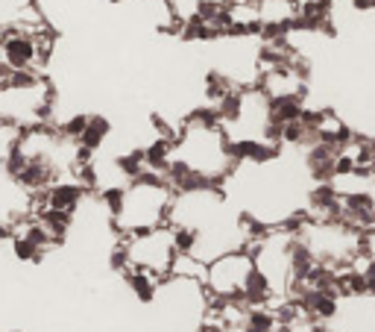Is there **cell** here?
Instances as JSON below:
<instances>
[{"mask_svg": "<svg viewBox=\"0 0 375 332\" xmlns=\"http://www.w3.org/2000/svg\"><path fill=\"white\" fill-rule=\"evenodd\" d=\"M173 192L170 185L159 177L144 171L138 180H132L123 188V203L115 218H109V229L117 239H130L138 232H149L167 224Z\"/></svg>", "mask_w": 375, "mask_h": 332, "instance_id": "cell-1", "label": "cell"}, {"mask_svg": "<svg viewBox=\"0 0 375 332\" xmlns=\"http://www.w3.org/2000/svg\"><path fill=\"white\" fill-rule=\"evenodd\" d=\"M53 51V33L44 30H12L0 36V83L15 74L41 77V68Z\"/></svg>", "mask_w": 375, "mask_h": 332, "instance_id": "cell-2", "label": "cell"}, {"mask_svg": "<svg viewBox=\"0 0 375 332\" xmlns=\"http://www.w3.org/2000/svg\"><path fill=\"white\" fill-rule=\"evenodd\" d=\"M0 85H4V83H0Z\"/></svg>", "mask_w": 375, "mask_h": 332, "instance_id": "cell-11", "label": "cell"}, {"mask_svg": "<svg viewBox=\"0 0 375 332\" xmlns=\"http://www.w3.org/2000/svg\"><path fill=\"white\" fill-rule=\"evenodd\" d=\"M352 6L361 9V12H366V9H375V0H352Z\"/></svg>", "mask_w": 375, "mask_h": 332, "instance_id": "cell-7", "label": "cell"}, {"mask_svg": "<svg viewBox=\"0 0 375 332\" xmlns=\"http://www.w3.org/2000/svg\"><path fill=\"white\" fill-rule=\"evenodd\" d=\"M369 168L375 171V138H369Z\"/></svg>", "mask_w": 375, "mask_h": 332, "instance_id": "cell-8", "label": "cell"}, {"mask_svg": "<svg viewBox=\"0 0 375 332\" xmlns=\"http://www.w3.org/2000/svg\"><path fill=\"white\" fill-rule=\"evenodd\" d=\"M47 18L38 0H0V36L12 30H44Z\"/></svg>", "mask_w": 375, "mask_h": 332, "instance_id": "cell-4", "label": "cell"}, {"mask_svg": "<svg viewBox=\"0 0 375 332\" xmlns=\"http://www.w3.org/2000/svg\"><path fill=\"white\" fill-rule=\"evenodd\" d=\"M120 244L127 250L130 271H144L149 276H156L159 282H164L170 276V265H173V259H176L170 227L130 235V239H120Z\"/></svg>", "mask_w": 375, "mask_h": 332, "instance_id": "cell-3", "label": "cell"}, {"mask_svg": "<svg viewBox=\"0 0 375 332\" xmlns=\"http://www.w3.org/2000/svg\"><path fill=\"white\" fill-rule=\"evenodd\" d=\"M109 4H123V0H109Z\"/></svg>", "mask_w": 375, "mask_h": 332, "instance_id": "cell-9", "label": "cell"}, {"mask_svg": "<svg viewBox=\"0 0 375 332\" xmlns=\"http://www.w3.org/2000/svg\"><path fill=\"white\" fill-rule=\"evenodd\" d=\"M109 135H112L109 118H103V115H88V124H85V130H83V135H80L77 145L85 147L88 153H97L100 147L106 145V138H109Z\"/></svg>", "mask_w": 375, "mask_h": 332, "instance_id": "cell-5", "label": "cell"}, {"mask_svg": "<svg viewBox=\"0 0 375 332\" xmlns=\"http://www.w3.org/2000/svg\"><path fill=\"white\" fill-rule=\"evenodd\" d=\"M123 279H127V286H130V291L135 294L138 303H156L159 286H162L156 276H149L144 271H127V274H123Z\"/></svg>", "mask_w": 375, "mask_h": 332, "instance_id": "cell-6", "label": "cell"}, {"mask_svg": "<svg viewBox=\"0 0 375 332\" xmlns=\"http://www.w3.org/2000/svg\"><path fill=\"white\" fill-rule=\"evenodd\" d=\"M9 332H23V329H9Z\"/></svg>", "mask_w": 375, "mask_h": 332, "instance_id": "cell-10", "label": "cell"}]
</instances>
